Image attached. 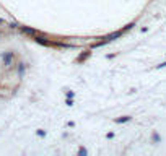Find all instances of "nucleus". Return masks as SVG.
<instances>
[{
  "label": "nucleus",
  "instance_id": "obj_8",
  "mask_svg": "<svg viewBox=\"0 0 166 156\" xmlns=\"http://www.w3.org/2000/svg\"><path fill=\"white\" fill-rule=\"evenodd\" d=\"M73 96H75L73 91H67V98H73Z\"/></svg>",
  "mask_w": 166,
  "mask_h": 156
},
{
  "label": "nucleus",
  "instance_id": "obj_1",
  "mask_svg": "<svg viewBox=\"0 0 166 156\" xmlns=\"http://www.w3.org/2000/svg\"><path fill=\"white\" fill-rule=\"evenodd\" d=\"M133 25H135V23H130V25L124 26V28L120 29V31H116V33H111V34H108V36H106V37H103L101 41L95 42V44H93V47H100V46H104V44H108V42L114 41V39H117V37H120L122 34L125 33V31H129V29H132V26H133Z\"/></svg>",
  "mask_w": 166,
  "mask_h": 156
},
{
  "label": "nucleus",
  "instance_id": "obj_3",
  "mask_svg": "<svg viewBox=\"0 0 166 156\" xmlns=\"http://www.w3.org/2000/svg\"><path fill=\"white\" fill-rule=\"evenodd\" d=\"M21 31H23V33H26V34H31V36L37 34V31H36V29H33V28H25V26L21 28Z\"/></svg>",
  "mask_w": 166,
  "mask_h": 156
},
{
  "label": "nucleus",
  "instance_id": "obj_2",
  "mask_svg": "<svg viewBox=\"0 0 166 156\" xmlns=\"http://www.w3.org/2000/svg\"><path fill=\"white\" fill-rule=\"evenodd\" d=\"M90 55H91V52H90V50H85L82 55H78V57L75 59V62H77V64H82V62H85L88 57H90Z\"/></svg>",
  "mask_w": 166,
  "mask_h": 156
},
{
  "label": "nucleus",
  "instance_id": "obj_5",
  "mask_svg": "<svg viewBox=\"0 0 166 156\" xmlns=\"http://www.w3.org/2000/svg\"><path fill=\"white\" fill-rule=\"evenodd\" d=\"M151 138H153V142H156V143H160V142H161V137L158 135V133H153V137H151Z\"/></svg>",
  "mask_w": 166,
  "mask_h": 156
},
{
  "label": "nucleus",
  "instance_id": "obj_4",
  "mask_svg": "<svg viewBox=\"0 0 166 156\" xmlns=\"http://www.w3.org/2000/svg\"><path fill=\"white\" fill-rule=\"evenodd\" d=\"M130 117L129 115H122V117H119V119H116V124H125V122H129Z\"/></svg>",
  "mask_w": 166,
  "mask_h": 156
},
{
  "label": "nucleus",
  "instance_id": "obj_6",
  "mask_svg": "<svg viewBox=\"0 0 166 156\" xmlns=\"http://www.w3.org/2000/svg\"><path fill=\"white\" fill-rule=\"evenodd\" d=\"M78 155L85 156V155H86V150H85V148H80V150H78Z\"/></svg>",
  "mask_w": 166,
  "mask_h": 156
},
{
  "label": "nucleus",
  "instance_id": "obj_7",
  "mask_svg": "<svg viewBox=\"0 0 166 156\" xmlns=\"http://www.w3.org/2000/svg\"><path fill=\"white\" fill-rule=\"evenodd\" d=\"M65 104H67V106H73V101H72V98H68V99H67V101H65Z\"/></svg>",
  "mask_w": 166,
  "mask_h": 156
}]
</instances>
